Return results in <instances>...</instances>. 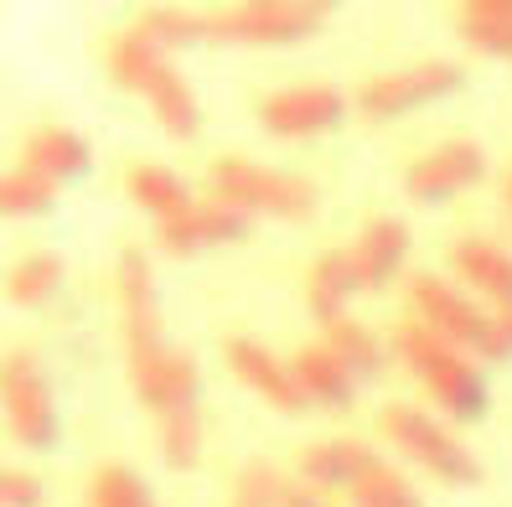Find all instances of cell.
<instances>
[{"label":"cell","instance_id":"6","mask_svg":"<svg viewBox=\"0 0 512 507\" xmlns=\"http://www.w3.org/2000/svg\"><path fill=\"white\" fill-rule=\"evenodd\" d=\"M213 192L244 213H269V218H306L316 207V187L300 182L290 171H269L244 156H228L213 166Z\"/></svg>","mask_w":512,"mask_h":507},{"label":"cell","instance_id":"3","mask_svg":"<svg viewBox=\"0 0 512 507\" xmlns=\"http://www.w3.org/2000/svg\"><path fill=\"white\" fill-rule=\"evenodd\" d=\"M109 68H114V78L125 83V88H135V94L150 99L156 119H161V125H166L176 140H192V135L202 130L197 94L187 88V78L166 63V52H161L156 37H150V26H145V21L130 26L125 37H114V47H109Z\"/></svg>","mask_w":512,"mask_h":507},{"label":"cell","instance_id":"13","mask_svg":"<svg viewBox=\"0 0 512 507\" xmlns=\"http://www.w3.org/2000/svg\"><path fill=\"white\" fill-rule=\"evenodd\" d=\"M228 363H233V373L244 378L259 399H269L275 409H300V404H306V394H300V383L290 378V368H280L264 347L233 337V342H228Z\"/></svg>","mask_w":512,"mask_h":507},{"label":"cell","instance_id":"28","mask_svg":"<svg viewBox=\"0 0 512 507\" xmlns=\"http://www.w3.org/2000/svg\"><path fill=\"white\" fill-rule=\"evenodd\" d=\"M280 497H285V482L264 461H254V466H244V476H238L233 507H280Z\"/></svg>","mask_w":512,"mask_h":507},{"label":"cell","instance_id":"25","mask_svg":"<svg viewBox=\"0 0 512 507\" xmlns=\"http://www.w3.org/2000/svg\"><path fill=\"white\" fill-rule=\"evenodd\" d=\"M352 507H425V502H419V492L404 482L394 466L378 461L363 482H352Z\"/></svg>","mask_w":512,"mask_h":507},{"label":"cell","instance_id":"9","mask_svg":"<svg viewBox=\"0 0 512 507\" xmlns=\"http://www.w3.org/2000/svg\"><path fill=\"white\" fill-rule=\"evenodd\" d=\"M6 420H11V435L21 445H47L57 440V414H52V394H47V378H42V363L32 352H11L6 357Z\"/></svg>","mask_w":512,"mask_h":507},{"label":"cell","instance_id":"11","mask_svg":"<svg viewBox=\"0 0 512 507\" xmlns=\"http://www.w3.org/2000/svg\"><path fill=\"white\" fill-rule=\"evenodd\" d=\"M481 176H487V156H481L471 140H450V145H440L435 156H425V161L409 166V197H419V202H445V197L476 187Z\"/></svg>","mask_w":512,"mask_h":507},{"label":"cell","instance_id":"23","mask_svg":"<svg viewBox=\"0 0 512 507\" xmlns=\"http://www.w3.org/2000/svg\"><path fill=\"white\" fill-rule=\"evenodd\" d=\"M63 290V259L57 254H32L11 270V301L16 306H42Z\"/></svg>","mask_w":512,"mask_h":507},{"label":"cell","instance_id":"24","mask_svg":"<svg viewBox=\"0 0 512 507\" xmlns=\"http://www.w3.org/2000/svg\"><path fill=\"white\" fill-rule=\"evenodd\" d=\"M88 507H156L150 487L125 466H99L88 476Z\"/></svg>","mask_w":512,"mask_h":507},{"label":"cell","instance_id":"19","mask_svg":"<svg viewBox=\"0 0 512 507\" xmlns=\"http://www.w3.org/2000/svg\"><path fill=\"white\" fill-rule=\"evenodd\" d=\"M461 32L492 57H512V0H471L461 6Z\"/></svg>","mask_w":512,"mask_h":507},{"label":"cell","instance_id":"7","mask_svg":"<svg viewBox=\"0 0 512 507\" xmlns=\"http://www.w3.org/2000/svg\"><path fill=\"white\" fill-rule=\"evenodd\" d=\"M383 430H388V440H394V445H404L419 466H430L440 482H456V487H476L481 482L476 456L466 451L456 435H445L430 414H419V409H388L383 414Z\"/></svg>","mask_w":512,"mask_h":507},{"label":"cell","instance_id":"20","mask_svg":"<svg viewBox=\"0 0 512 507\" xmlns=\"http://www.w3.org/2000/svg\"><path fill=\"white\" fill-rule=\"evenodd\" d=\"M326 352L337 357L352 378H373L383 368V347L373 342L368 326H357V321H331L326 326Z\"/></svg>","mask_w":512,"mask_h":507},{"label":"cell","instance_id":"27","mask_svg":"<svg viewBox=\"0 0 512 507\" xmlns=\"http://www.w3.org/2000/svg\"><path fill=\"white\" fill-rule=\"evenodd\" d=\"M161 451L171 466H197V451H202V425H197V409H171L161 420Z\"/></svg>","mask_w":512,"mask_h":507},{"label":"cell","instance_id":"1","mask_svg":"<svg viewBox=\"0 0 512 507\" xmlns=\"http://www.w3.org/2000/svg\"><path fill=\"white\" fill-rule=\"evenodd\" d=\"M119 316H125V352H130V378L145 404L161 414L187 409L197 394V363L187 352H171L161 342L156 321V285H150V264L140 249L119 254Z\"/></svg>","mask_w":512,"mask_h":507},{"label":"cell","instance_id":"4","mask_svg":"<svg viewBox=\"0 0 512 507\" xmlns=\"http://www.w3.org/2000/svg\"><path fill=\"white\" fill-rule=\"evenodd\" d=\"M394 347H399L404 363L425 378V389H430L450 414H456V420L476 425L481 414H487V383H481V373H476L445 337H435L430 326H399Z\"/></svg>","mask_w":512,"mask_h":507},{"label":"cell","instance_id":"16","mask_svg":"<svg viewBox=\"0 0 512 507\" xmlns=\"http://www.w3.org/2000/svg\"><path fill=\"white\" fill-rule=\"evenodd\" d=\"M300 466H306V476L321 482V487H352V482H363V476L378 466V456L368 451L363 440H326V445H316V451L300 456Z\"/></svg>","mask_w":512,"mask_h":507},{"label":"cell","instance_id":"18","mask_svg":"<svg viewBox=\"0 0 512 507\" xmlns=\"http://www.w3.org/2000/svg\"><path fill=\"white\" fill-rule=\"evenodd\" d=\"M290 378L300 383V394H306V399H321V404L352 399V383H357L326 347H306V352H300L295 363H290Z\"/></svg>","mask_w":512,"mask_h":507},{"label":"cell","instance_id":"2","mask_svg":"<svg viewBox=\"0 0 512 507\" xmlns=\"http://www.w3.org/2000/svg\"><path fill=\"white\" fill-rule=\"evenodd\" d=\"M326 0H249V6H228V11H150L145 26L156 42H192V37H213V42H295L316 32L326 21Z\"/></svg>","mask_w":512,"mask_h":507},{"label":"cell","instance_id":"14","mask_svg":"<svg viewBox=\"0 0 512 507\" xmlns=\"http://www.w3.org/2000/svg\"><path fill=\"white\" fill-rule=\"evenodd\" d=\"M404 259H409V228L399 218H373L352 249V264L363 275V285H388L404 270Z\"/></svg>","mask_w":512,"mask_h":507},{"label":"cell","instance_id":"26","mask_svg":"<svg viewBox=\"0 0 512 507\" xmlns=\"http://www.w3.org/2000/svg\"><path fill=\"white\" fill-rule=\"evenodd\" d=\"M52 182L47 176H37L32 166H21V171H11L6 182H0V207H6V218H37V213H47L52 207Z\"/></svg>","mask_w":512,"mask_h":507},{"label":"cell","instance_id":"12","mask_svg":"<svg viewBox=\"0 0 512 507\" xmlns=\"http://www.w3.org/2000/svg\"><path fill=\"white\" fill-rule=\"evenodd\" d=\"M249 228L244 218V207H233V202H202V207H187L182 218H171L161 223V244L171 254H192V249H207V244H223V238H238Z\"/></svg>","mask_w":512,"mask_h":507},{"label":"cell","instance_id":"10","mask_svg":"<svg viewBox=\"0 0 512 507\" xmlns=\"http://www.w3.org/2000/svg\"><path fill=\"white\" fill-rule=\"evenodd\" d=\"M342 94L337 88H326V83H311V88H285V94H275L259 119H264V130L269 135H285V140H300V135H321L331 130L342 119Z\"/></svg>","mask_w":512,"mask_h":507},{"label":"cell","instance_id":"21","mask_svg":"<svg viewBox=\"0 0 512 507\" xmlns=\"http://www.w3.org/2000/svg\"><path fill=\"white\" fill-rule=\"evenodd\" d=\"M130 197H135L140 207H150L161 223L182 218L187 207H192V202H187V187L176 182L166 166H135V171H130Z\"/></svg>","mask_w":512,"mask_h":507},{"label":"cell","instance_id":"15","mask_svg":"<svg viewBox=\"0 0 512 507\" xmlns=\"http://www.w3.org/2000/svg\"><path fill=\"white\" fill-rule=\"evenodd\" d=\"M450 259H456V270L481 295H492V301L502 306V321L512 326V254H502L497 244H481V238H461Z\"/></svg>","mask_w":512,"mask_h":507},{"label":"cell","instance_id":"22","mask_svg":"<svg viewBox=\"0 0 512 507\" xmlns=\"http://www.w3.org/2000/svg\"><path fill=\"white\" fill-rule=\"evenodd\" d=\"M357 285H363V275H357L352 254H321L316 275H311V311L316 316H337L342 301H347Z\"/></svg>","mask_w":512,"mask_h":507},{"label":"cell","instance_id":"31","mask_svg":"<svg viewBox=\"0 0 512 507\" xmlns=\"http://www.w3.org/2000/svg\"><path fill=\"white\" fill-rule=\"evenodd\" d=\"M507 202H512V176H507Z\"/></svg>","mask_w":512,"mask_h":507},{"label":"cell","instance_id":"8","mask_svg":"<svg viewBox=\"0 0 512 507\" xmlns=\"http://www.w3.org/2000/svg\"><path fill=\"white\" fill-rule=\"evenodd\" d=\"M456 88H461L456 63H414V68H399V73L368 78L357 88V109L373 114V119H394L404 109H419V104H435L445 94H456Z\"/></svg>","mask_w":512,"mask_h":507},{"label":"cell","instance_id":"5","mask_svg":"<svg viewBox=\"0 0 512 507\" xmlns=\"http://www.w3.org/2000/svg\"><path fill=\"white\" fill-rule=\"evenodd\" d=\"M409 301H414L419 316H425V326H430L435 337L466 342V347H476L481 357H512V326H507L502 316L476 311V301L456 295L445 280L414 275V280H409Z\"/></svg>","mask_w":512,"mask_h":507},{"label":"cell","instance_id":"29","mask_svg":"<svg viewBox=\"0 0 512 507\" xmlns=\"http://www.w3.org/2000/svg\"><path fill=\"white\" fill-rule=\"evenodd\" d=\"M0 497H6V507H37L42 502V482L26 471H6L0 476Z\"/></svg>","mask_w":512,"mask_h":507},{"label":"cell","instance_id":"30","mask_svg":"<svg viewBox=\"0 0 512 507\" xmlns=\"http://www.w3.org/2000/svg\"><path fill=\"white\" fill-rule=\"evenodd\" d=\"M280 507H326L321 497H311L306 487H285V497H280Z\"/></svg>","mask_w":512,"mask_h":507},{"label":"cell","instance_id":"17","mask_svg":"<svg viewBox=\"0 0 512 507\" xmlns=\"http://www.w3.org/2000/svg\"><path fill=\"white\" fill-rule=\"evenodd\" d=\"M26 166H32L37 176H47L52 187L78 182V176L88 171V145L73 130H37L32 145H26Z\"/></svg>","mask_w":512,"mask_h":507}]
</instances>
